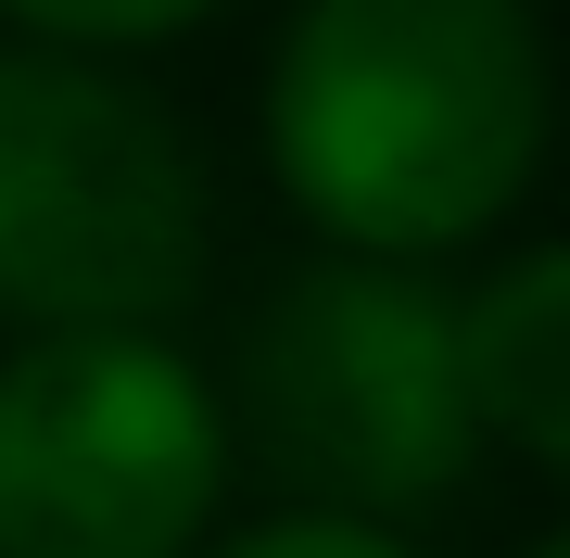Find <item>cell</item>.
<instances>
[{"mask_svg": "<svg viewBox=\"0 0 570 558\" xmlns=\"http://www.w3.org/2000/svg\"><path fill=\"white\" fill-rule=\"evenodd\" d=\"M279 190L355 254H444L532 190L546 39L520 0H305L266 77Z\"/></svg>", "mask_w": 570, "mask_h": 558, "instance_id": "obj_1", "label": "cell"}, {"mask_svg": "<svg viewBox=\"0 0 570 558\" xmlns=\"http://www.w3.org/2000/svg\"><path fill=\"white\" fill-rule=\"evenodd\" d=\"M228 432L254 482L305 496V520H367L456 496L482 407H469L456 305L406 267H292L254 305L228 369Z\"/></svg>", "mask_w": 570, "mask_h": 558, "instance_id": "obj_2", "label": "cell"}, {"mask_svg": "<svg viewBox=\"0 0 570 558\" xmlns=\"http://www.w3.org/2000/svg\"><path fill=\"white\" fill-rule=\"evenodd\" d=\"M204 280V166L153 89L0 51V305L39 331H153Z\"/></svg>", "mask_w": 570, "mask_h": 558, "instance_id": "obj_3", "label": "cell"}, {"mask_svg": "<svg viewBox=\"0 0 570 558\" xmlns=\"http://www.w3.org/2000/svg\"><path fill=\"white\" fill-rule=\"evenodd\" d=\"M228 419L153 331H39L0 369V558H190Z\"/></svg>", "mask_w": 570, "mask_h": 558, "instance_id": "obj_4", "label": "cell"}, {"mask_svg": "<svg viewBox=\"0 0 570 558\" xmlns=\"http://www.w3.org/2000/svg\"><path fill=\"white\" fill-rule=\"evenodd\" d=\"M469 407L494 444H520L532 470H570V242L520 254L508 280H482L456 305Z\"/></svg>", "mask_w": 570, "mask_h": 558, "instance_id": "obj_5", "label": "cell"}, {"mask_svg": "<svg viewBox=\"0 0 570 558\" xmlns=\"http://www.w3.org/2000/svg\"><path fill=\"white\" fill-rule=\"evenodd\" d=\"M0 13H26L39 39H178L216 0H0Z\"/></svg>", "mask_w": 570, "mask_h": 558, "instance_id": "obj_6", "label": "cell"}, {"mask_svg": "<svg viewBox=\"0 0 570 558\" xmlns=\"http://www.w3.org/2000/svg\"><path fill=\"white\" fill-rule=\"evenodd\" d=\"M216 558H406L393 533H367V520H266V533H242V546H216Z\"/></svg>", "mask_w": 570, "mask_h": 558, "instance_id": "obj_7", "label": "cell"}, {"mask_svg": "<svg viewBox=\"0 0 570 558\" xmlns=\"http://www.w3.org/2000/svg\"><path fill=\"white\" fill-rule=\"evenodd\" d=\"M546 558H570V533H558V546H546Z\"/></svg>", "mask_w": 570, "mask_h": 558, "instance_id": "obj_8", "label": "cell"}]
</instances>
